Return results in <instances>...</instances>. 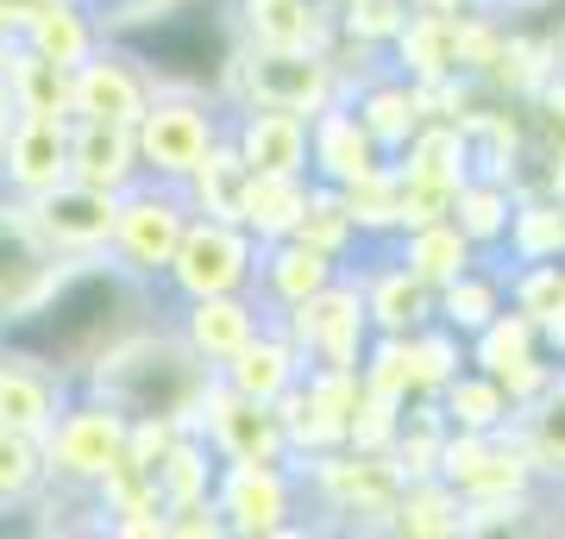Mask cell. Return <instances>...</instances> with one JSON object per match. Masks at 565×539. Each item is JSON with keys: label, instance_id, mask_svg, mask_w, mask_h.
<instances>
[{"label": "cell", "instance_id": "3", "mask_svg": "<svg viewBox=\"0 0 565 539\" xmlns=\"http://www.w3.org/2000/svg\"><path fill=\"white\" fill-rule=\"evenodd\" d=\"M226 107H282L315 120L321 107L340 100V76L327 51H302V44H239L221 76Z\"/></svg>", "mask_w": 565, "mask_h": 539}, {"label": "cell", "instance_id": "34", "mask_svg": "<svg viewBox=\"0 0 565 539\" xmlns=\"http://www.w3.org/2000/svg\"><path fill=\"white\" fill-rule=\"evenodd\" d=\"M503 258H515V263H527V258H565V188L515 195Z\"/></svg>", "mask_w": 565, "mask_h": 539}, {"label": "cell", "instance_id": "30", "mask_svg": "<svg viewBox=\"0 0 565 539\" xmlns=\"http://www.w3.org/2000/svg\"><path fill=\"white\" fill-rule=\"evenodd\" d=\"M440 414L452 433H503V427H515V401H509V389L490 370H478V364H465L452 382H440Z\"/></svg>", "mask_w": 565, "mask_h": 539}, {"label": "cell", "instance_id": "40", "mask_svg": "<svg viewBox=\"0 0 565 539\" xmlns=\"http://www.w3.org/2000/svg\"><path fill=\"white\" fill-rule=\"evenodd\" d=\"M503 282H509V308L546 320L565 301V258H527V263L509 258V277Z\"/></svg>", "mask_w": 565, "mask_h": 539}, {"label": "cell", "instance_id": "33", "mask_svg": "<svg viewBox=\"0 0 565 539\" xmlns=\"http://www.w3.org/2000/svg\"><path fill=\"white\" fill-rule=\"evenodd\" d=\"M390 251L415 270V277L427 282V289H440V282H452L459 270H471L478 263V245L465 239L452 220H422V226H408V233H396L390 239Z\"/></svg>", "mask_w": 565, "mask_h": 539}, {"label": "cell", "instance_id": "44", "mask_svg": "<svg viewBox=\"0 0 565 539\" xmlns=\"http://www.w3.org/2000/svg\"><path fill=\"white\" fill-rule=\"evenodd\" d=\"M546 25H553V57H559V76H565V13H546Z\"/></svg>", "mask_w": 565, "mask_h": 539}, {"label": "cell", "instance_id": "28", "mask_svg": "<svg viewBox=\"0 0 565 539\" xmlns=\"http://www.w3.org/2000/svg\"><path fill=\"white\" fill-rule=\"evenodd\" d=\"M20 44L32 57L57 63V69H76V63L102 44V20H95V7H82V0H39L32 20L20 25Z\"/></svg>", "mask_w": 565, "mask_h": 539}, {"label": "cell", "instance_id": "19", "mask_svg": "<svg viewBox=\"0 0 565 539\" xmlns=\"http://www.w3.org/2000/svg\"><path fill=\"white\" fill-rule=\"evenodd\" d=\"M226 25L239 44H302L327 51L340 39V13L327 0H221Z\"/></svg>", "mask_w": 565, "mask_h": 539}, {"label": "cell", "instance_id": "25", "mask_svg": "<svg viewBox=\"0 0 565 539\" xmlns=\"http://www.w3.org/2000/svg\"><path fill=\"white\" fill-rule=\"evenodd\" d=\"M139 170V144H132V126H95V120H70V182H88V188H107L120 195L132 188Z\"/></svg>", "mask_w": 565, "mask_h": 539}, {"label": "cell", "instance_id": "47", "mask_svg": "<svg viewBox=\"0 0 565 539\" xmlns=\"http://www.w3.org/2000/svg\"><path fill=\"white\" fill-rule=\"evenodd\" d=\"M403 7H427V0H403Z\"/></svg>", "mask_w": 565, "mask_h": 539}, {"label": "cell", "instance_id": "13", "mask_svg": "<svg viewBox=\"0 0 565 539\" xmlns=\"http://www.w3.org/2000/svg\"><path fill=\"white\" fill-rule=\"evenodd\" d=\"M114 207H120V195L88 188V182H57L51 195L25 201L32 233L44 239L51 258H102L114 239Z\"/></svg>", "mask_w": 565, "mask_h": 539}, {"label": "cell", "instance_id": "2", "mask_svg": "<svg viewBox=\"0 0 565 539\" xmlns=\"http://www.w3.org/2000/svg\"><path fill=\"white\" fill-rule=\"evenodd\" d=\"M207 377H214V370L182 345L170 308H158V314L145 320V326H132L120 345H107L102 358H95V370H88L76 389H95V396L114 401L126 420H170V427H189Z\"/></svg>", "mask_w": 565, "mask_h": 539}, {"label": "cell", "instance_id": "4", "mask_svg": "<svg viewBox=\"0 0 565 539\" xmlns=\"http://www.w3.org/2000/svg\"><path fill=\"white\" fill-rule=\"evenodd\" d=\"M139 170L158 182H189L207 163V151L226 144V100L202 88H158L151 107L132 126Z\"/></svg>", "mask_w": 565, "mask_h": 539}, {"label": "cell", "instance_id": "6", "mask_svg": "<svg viewBox=\"0 0 565 539\" xmlns=\"http://www.w3.org/2000/svg\"><path fill=\"white\" fill-rule=\"evenodd\" d=\"M252 277H258V239L226 214H195L182 226V245L163 270L158 295L163 308L202 295H252Z\"/></svg>", "mask_w": 565, "mask_h": 539}, {"label": "cell", "instance_id": "17", "mask_svg": "<svg viewBox=\"0 0 565 539\" xmlns=\"http://www.w3.org/2000/svg\"><path fill=\"white\" fill-rule=\"evenodd\" d=\"M57 263L44 251V239L32 233V214H25V201H13L0 188V326H13V320L44 295V282L57 277Z\"/></svg>", "mask_w": 565, "mask_h": 539}, {"label": "cell", "instance_id": "24", "mask_svg": "<svg viewBox=\"0 0 565 539\" xmlns=\"http://www.w3.org/2000/svg\"><path fill=\"white\" fill-rule=\"evenodd\" d=\"M302 352L289 345V333H282L277 320H264L258 333L233 352V358L214 370V377L226 382V389H239V396H252V401H277L282 389H296L302 382Z\"/></svg>", "mask_w": 565, "mask_h": 539}, {"label": "cell", "instance_id": "43", "mask_svg": "<svg viewBox=\"0 0 565 539\" xmlns=\"http://www.w3.org/2000/svg\"><path fill=\"white\" fill-rule=\"evenodd\" d=\"M39 0H0V39H20V25L32 20Z\"/></svg>", "mask_w": 565, "mask_h": 539}, {"label": "cell", "instance_id": "22", "mask_svg": "<svg viewBox=\"0 0 565 539\" xmlns=\"http://www.w3.org/2000/svg\"><path fill=\"white\" fill-rule=\"evenodd\" d=\"M170 320H177L182 345L195 352V358L207 364V370H221L233 352H239L252 333L264 326L258 301L252 295H202V301H177L170 308Z\"/></svg>", "mask_w": 565, "mask_h": 539}, {"label": "cell", "instance_id": "48", "mask_svg": "<svg viewBox=\"0 0 565 539\" xmlns=\"http://www.w3.org/2000/svg\"><path fill=\"white\" fill-rule=\"evenodd\" d=\"M82 7H95V0H82Z\"/></svg>", "mask_w": 565, "mask_h": 539}, {"label": "cell", "instance_id": "41", "mask_svg": "<svg viewBox=\"0 0 565 539\" xmlns=\"http://www.w3.org/2000/svg\"><path fill=\"white\" fill-rule=\"evenodd\" d=\"M403 0H352V7H340V32L345 39H364L384 51L390 39H396V25H403Z\"/></svg>", "mask_w": 565, "mask_h": 539}, {"label": "cell", "instance_id": "12", "mask_svg": "<svg viewBox=\"0 0 565 539\" xmlns=\"http://www.w3.org/2000/svg\"><path fill=\"white\" fill-rule=\"evenodd\" d=\"M151 95H158V82L145 76V63L114 39H102L76 69H70V120L139 126V114L151 107Z\"/></svg>", "mask_w": 565, "mask_h": 539}, {"label": "cell", "instance_id": "8", "mask_svg": "<svg viewBox=\"0 0 565 539\" xmlns=\"http://www.w3.org/2000/svg\"><path fill=\"white\" fill-rule=\"evenodd\" d=\"M214 508H221L226 533L239 539H277L302 533V483L282 464H214Z\"/></svg>", "mask_w": 565, "mask_h": 539}, {"label": "cell", "instance_id": "42", "mask_svg": "<svg viewBox=\"0 0 565 539\" xmlns=\"http://www.w3.org/2000/svg\"><path fill=\"white\" fill-rule=\"evenodd\" d=\"M559 7L565 0H490V13H503V20H546Z\"/></svg>", "mask_w": 565, "mask_h": 539}, {"label": "cell", "instance_id": "16", "mask_svg": "<svg viewBox=\"0 0 565 539\" xmlns=\"http://www.w3.org/2000/svg\"><path fill=\"white\" fill-rule=\"evenodd\" d=\"M226 151L252 176H308V120L282 107H226Z\"/></svg>", "mask_w": 565, "mask_h": 539}, {"label": "cell", "instance_id": "7", "mask_svg": "<svg viewBox=\"0 0 565 539\" xmlns=\"http://www.w3.org/2000/svg\"><path fill=\"white\" fill-rule=\"evenodd\" d=\"M195 220V207L182 195V182H158L139 176L132 188H120V207H114V239H107V258L120 263L126 277H139L158 289L170 258L182 245V226Z\"/></svg>", "mask_w": 565, "mask_h": 539}, {"label": "cell", "instance_id": "31", "mask_svg": "<svg viewBox=\"0 0 565 539\" xmlns=\"http://www.w3.org/2000/svg\"><path fill=\"white\" fill-rule=\"evenodd\" d=\"M390 533L403 539H459L465 533V502L446 477H408L396 508H390Z\"/></svg>", "mask_w": 565, "mask_h": 539}, {"label": "cell", "instance_id": "21", "mask_svg": "<svg viewBox=\"0 0 565 539\" xmlns=\"http://www.w3.org/2000/svg\"><path fill=\"white\" fill-rule=\"evenodd\" d=\"M345 263H333L327 251H315V245H302L296 233L289 239H270L258 245V277H252V301H258L264 320L289 314V308H302L308 295H321L327 282L340 277Z\"/></svg>", "mask_w": 565, "mask_h": 539}, {"label": "cell", "instance_id": "1", "mask_svg": "<svg viewBox=\"0 0 565 539\" xmlns=\"http://www.w3.org/2000/svg\"><path fill=\"white\" fill-rule=\"evenodd\" d=\"M163 308V295L151 289V282L126 277L120 263L107 258H63L57 277L44 282V295L25 308L13 326H0V339L20 345L25 358L51 364L70 389H76L88 370H95V358H102L107 345H120L132 326H145V320Z\"/></svg>", "mask_w": 565, "mask_h": 539}, {"label": "cell", "instance_id": "36", "mask_svg": "<svg viewBox=\"0 0 565 539\" xmlns=\"http://www.w3.org/2000/svg\"><path fill=\"white\" fill-rule=\"evenodd\" d=\"M515 440H522L534 477L565 483V389H559V377H553V389L541 401H527L522 414H515Z\"/></svg>", "mask_w": 565, "mask_h": 539}, {"label": "cell", "instance_id": "23", "mask_svg": "<svg viewBox=\"0 0 565 539\" xmlns=\"http://www.w3.org/2000/svg\"><path fill=\"white\" fill-rule=\"evenodd\" d=\"M63 396H70V382H63L51 364L25 358L20 345L0 339V427H13V433H44V427L57 420Z\"/></svg>", "mask_w": 565, "mask_h": 539}, {"label": "cell", "instance_id": "18", "mask_svg": "<svg viewBox=\"0 0 565 539\" xmlns=\"http://www.w3.org/2000/svg\"><path fill=\"white\" fill-rule=\"evenodd\" d=\"M384 63L396 76H408L415 88H434V82L459 76V7H408L396 39L384 44Z\"/></svg>", "mask_w": 565, "mask_h": 539}, {"label": "cell", "instance_id": "37", "mask_svg": "<svg viewBox=\"0 0 565 539\" xmlns=\"http://www.w3.org/2000/svg\"><path fill=\"white\" fill-rule=\"evenodd\" d=\"M44 483H51V471H44L39 433L0 427V515H25L44 496Z\"/></svg>", "mask_w": 565, "mask_h": 539}, {"label": "cell", "instance_id": "14", "mask_svg": "<svg viewBox=\"0 0 565 539\" xmlns=\"http://www.w3.org/2000/svg\"><path fill=\"white\" fill-rule=\"evenodd\" d=\"M345 270L359 277L371 333H396V339H408V333H422L427 320H434V289H427V282L415 277L390 245H364Z\"/></svg>", "mask_w": 565, "mask_h": 539}, {"label": "cell", "instance_id": "35", "mask_svg": "<svg viewBox=\"0 0 565 539\" xmlns=\"http://www.w3.org/2000/svg\"><path fill=\"white\" fill-rule=\"evenodd\" d=\"M340 195V207L352 214V226H359L364 245H390L396 233H403V182H396V163H377L371 176L345 182V188H333Z\"/></svg>", "mask_w": 565, "mask_h": 539}, {"label": "cell", "instance_id": "46", "mask_svg": "<svg viewBox=\"0 0 565 539\" xmlns=\"http://www.w3.org/2000/svg\"><path fill=\"white\" fill-rule=\"evenodd\" d=\"M327 7H333V13H340V7H352V0H327Z\"/></svg>", "mask_w": 565, "mask_h": 539}, {"label": "cell", "instance_id": "39", "mask_svg": "<svg viewBox=\"0 0 565 539\" xmlns=\"http://www.w3.org/2000/svg\"><path fill=\"white\" fill-rule=\"evenodd\" d=\"M408 364H415V396H440V382L465 370V339L440 320H427L422 333H408Z\"/></svg>", "mask_w": 565, "mask_h": 539}, {"label": "cell", "instance_id": "10", "mask_svg": "<svg viewBox=\"0 0 565 539\" xmlns=\"http://www.w3.org/2000/svg\"><path fill=\"white\" fill-rule=\"evenodd\" d=\"M277 326L302 352V364H359L364 345H371V320H364V295H359V277L352 270H340L302 308L277 314Z\"/></svg>", "mask_w": 565, "mask_h": 539}, {"label": "cell", "instance_id": "27", "mask_svg": "<svg viewBox=\"0 0 565 539\" xmlns=\"http://www.w3.org/2000/svg\"><path fill=\"white\" fill-rule=\"evenodd\" d=\"M509 258L497 251V258H478L471 270H459L452 282H440L434 289V320L440 326H452L459 339H471L484 320H497L509 308Z\"/></svg>", "mask_w": 565, "mask_h": 539}, {"label": "cell", "instance_id": "15", "mask_svg": "<svg viewBox=\"0 0 565 539\" xmlns=\"http://www.w3.org/2000/svg\"><path fill=\"white\" fill-rule=\"evenodd\" d=\"M70 182V120L63 114H13L0 139V188L13 201H39Z\"/></svg>", "mask_w": 565, "mask_h": 539}, {"label": "cell", "instance_id": "5", "mask_svg": "<svg viewBox=\"0 0 565 539\" xmlns=\"http://www.w3.org/2000/svg\"><path fill=\"white\" fill-rule=\"evenodd\" d=\"M126 433H132V420H126L114 401H102L95 389H70L63 408H57V420L39 433L51 483L95 496V489L107 483V471L126 459Z\"/></svg>", "mask_w": 565, "mask_h": 539}, {"label": "cell", "instance_id": "32", "mask_svg": "<svg viewBox=\"0 0 565 539\" xmlns=\"http://www.w3.org/2000/svg\"><path fill=\"white\" fill-rule=\"evenodd\" d=\"M509 214H515V188L497 182V176H465L459 195H452V207H446V220L478 245V258H497V251H503Z\"/></svg>", "mask_w": 565, "mask_h": 539}, {"label": "cell", "instance_id": "38", "mask_svg": "<svg viewBox=\"0 0 565 539\" xmlns=\"http://www.w3.org/2000/svg\"><path fill=\"white\" fill-rule=\"evenodd\" d=\"M296 239L315 245V251H327L333 263H352L364 251L359 226H352V214L340 207V195L333 188H321V182H308V207H302V226H296Z\"/></svg>", "mask_w": 565, "mask_h": 539}, {"label": "cell", "instance_id": "29", "mask_svg": "<svg viewBox=\"0 0 565 539\" xmlns=\"http://www.w3.org/2000/svg\"><path fill=\"white\" fill-rule=\"evenodd\" d=\"M302 207H308V176H239V195H233V220L252 233L258 245L270 239H289L302 226Z\"/></svg>", "mask_w": 565, "mask_h": 539}, {"label": "cell", "instance_id": "9", "mask_svg": "<svg viewBox=\"0 0 565 539\" xmlns=\"http://www.w3.org/2000/svg\"><path fill=\"white\" fill-rule=\"evenodd\" d=\"M465 364H478L490 377L509 389L515 401V414H522L527 401H541L559 377V364L546 358V339H541V320L522 314V308H503L497 320H484L471 339H465Z\"/></svg>", "mask_w": 565, "mask_h": 539}, {"label": "cell", "instance_id": "11", "mask_svg": "<svg viewBox=\"0 0 565 539\" xmlns=\"http://www.w3.org/2000/svg\"><path fill=\"white\" fill-rule=\"evenodd\" d=\"M195 433L207 440V452L226 464H282L289 445H282V427H277V408L270 401H252L239 389H226L221 377H207L202 401H195Z\"/></svg>", "mask_w": 565, "mask_h": 539}, {"label": "cell", "instance_id": "45", "mask_svg": "<svg viewBox=\"0 0 565 539\" xmlns=\"http://www.w3.org/2000/svg\"><path fill=\"white\" fill-rule=\"evenodd\" d=\"M440 7H490V0H440Z\"/></svg>", "mask_w": 565, "mask_h": 539}, {"label": "cell", "instance_id": "26", "mask_svg": "<svg viewBox=\"0 0 565 539\" xmlns=\"http://www.w3.org/2000/svg\"><path fill=\"white\" fill-rule=\"evenodd\" d=\"M345 100H352V114L364 120V132L384 144V158H396L408 144V132L427 120V95L408 76H396V69H377V76L364 82V88H352Z\"/></svg>", "mask_w": 565, "mask_h": 539}, {"label": "cell", "instance_id": "20", "mask_svg": "<svg viewBox=\"0 0 565 539\" xmlns=\"http://www.w3.org/2000/svg\"><path fill=\"white\" fill-rule=\"evenodd\" d=\"M384 158V144L364 132V120L352 114V100H333L321 107L315 120H308V182H321V188H345V182L371 176Z\"/></svg>", "mask_w": 565, "mask_h": 539}]
</instances>
